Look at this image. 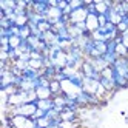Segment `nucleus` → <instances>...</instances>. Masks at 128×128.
I'll return each instance as SVG.
<instances>
[{
  "mask_svg": "<svg viewBox=\"0 0 128 128\" xmlns=\"http://www.w3.org/2000/svg\"><path fill=\"white\" fill-rule=\"evenodd\" d=\"M10 117V125L12 128H37L36 120L25 116H8Z\"/></svg>",
  "mask_w": 128,
  "mask_h": 128,
  "instance_id": "f257e3e1",
  "label": "nucleus"
},
{
  "mask_svg": "<svg viewBox=\"0 0 128 128\" xmlns=\"http://www.w3.org/2000/svg\"><path fill=\"white\" fill-rule=\"evenodd\" d=\"M80 71H82V74H84V77H90V79H94V80L100 82V77L102 76H100L99 71H96V68L93 66V63H91L90 59H85V62L82 63Z\"/></svg>",
  "mask_w": 128,
  "mask_h": 128,
  "instance_id": "f03ea898",
  "label": "nucleus"
},
{
  "mask_svg": "<svg viewBox=\"0 0 128 128\" xmlns=\"http://www.w3.org/2000/svg\"><path fill=\"white\" fill-rule=\"evenodd\" d=\"M86 17H88V10H86V6L79 8V10H74V11H72V14L70 16V25L82 23V22L86 20Z\"/></svg>",
  "mask_w": 128,
  "mask_h": 128,
  "instance_id": "7ed1b4c3",
  "label": "nucleus"
},
{
  "mask_svg": "<svg viewBox=\"0 0 128 128\" xmlns=\"http://www.w3.org/2000/svg\"><path fill=\"white\" fill-rule=\"evenodd\" d=\"M16 76L12 74L11 70H0V88L5 90L6 86L14 85Z\"/></svg>",
  "mask_w": 128,
  "mask_h": 128,
  "instance_id": "20e7f679",
  "label": "nucleus"
},
{
  "mask_svg": "<svg viewBox=\"0 0 128 128\" xmlns=\"http://www.w3.org/2000/svg\"><path fill=\"white\" fill-rule=\"evenodd\" d=\"M113 70L117 72V74H120V76L128 79V57H119L114 62Z\"/></svg>",
  "mask_w": 128,
  "mask_h": 128,
  "instance_id": "39448f33",
  "label": "nucleus"
},
{
  "mask_svg": "<svg viewBox=\"0 0 128 128\" xmlns=\"http://www.w3.org/2000/svg\"><path fill=\"white\" fill-rule=\"evenodd\" d=\"M99 85H100V82H99V80L90 79V77H84V88H82V90H84L85 93H88V94L96 96V91H97Z\"/></svg>",
  "mask_w": 128,
  "mask_h": 128,
  "instance_id": "423d86ee",
  "label": "nucleus"
},
{
  "mask_svg": "<svg viewBox=\"0 0 128 128\" xmlns=\"http://www.w3.org/2000/svg\"><path fill=\"white\" fill-rule=\"evenodd\" d=\"M48 10H50L48 0H34V3H32V11L34 12L46 17L48 16Z\"/></svg>",
  "mask_w": 128,
  "mask_h": 128,
  "instance_id": "0eeeda50",
  "label": "nucleus"
},
{
  "mask_svg": "<svg viewBox=\"0 0 128 128\" xmlns=\"http://www.w3.org/2000/svg\"><path fill=\"white\" fill-rule=\"evenodd\" d=\"M85 25H86V30H88L90 34L97 31L99 30V17H97V14H88L86 20H85Z\"/></svg>",
  "mask_w": 128,
  "mask_h": 128,
  "instance_id": "6e6552de",
  "label": "nucleus"
},
{
  "mask_svg": "<svg viewBox=\"0 0 128 128\" xmlns=\"http://www.w3.org/2000/svg\"><path fill=\"white\" fill-rule=\"evenodd\" d=\"M62 122H77V111H72L70 108H65L60 113Z\"/></svg>",
  "mask_w": 128,
  "mask_h": 128,
  "instance_id": "1a4fd4ad",
  "label": "nucleus"
},
{
  "mask_svg": "<svg viewBox=\"0 0 128 128\" xmlns=\"http://www.w3.org/2000/svg\"><path fill=\"white\" fill-rule=\"evenodd\" d=\"M36 94H37V99L39 100H43V99H52V93L48 86H39L36 90Z\"/></svg>",
  "mask_w": 128,
  "mask_h": 128,
  "instance_id": "9d476101",
  "label": "nucleus"
},
{
  "mask_svg": "<svg viewBox=\"0 0 128 128\" xmlns=\"http://www.w3.org/2000/svg\"><path fill=\"white\" fill-rule=\"evenodd\" d=\"M91 60V63H93V66L96 68V71H99V72H102L105 68H108L110 65L105 62V59L104 57H97V59H90Z\"/></svg>",
  "mask_w": 128,
  "mask_h": 128,
  "instance_id": "9b49d317",
  "label": "nucleus"
},
{
  "mask_svg": "<svg viewBox=\"0 0 128 128\" xmlns=\"http://www.w3.org/2000/svg\"><path fill=\"white\" fill-rule=\"evenodd\" d=\"M37 108L43 110V111H50V110L54 108V100L52 99H43V100H37Z\"/></svg>",
  "mask_w": 128,
  "mask_h": 128,
  "instance_id": "f8f14e48",
  "label": "nucleus"
},
{
  "mask_svg": "<svg viewBox=\"0 0 128 128\" xmlns=\"http://www.w3.org/2000/svg\"><path fill=\"white\" fill-rule=\"evenodd\" d=\"M50 90H51V93H52V97L54 96H60L62 94V85H60V82L56 80V79H52L51 84H50Z\"/></svg>",
  "mask_w": 128,
  "mask_h": 128,
  "instance_id": "ddd939ff",
  "label": "nucleus"
},
{
  "mask_svg": "<svg viewBox=\"0 0 128 128\" xmlns=\"http://www.w3.org/2000/svg\"><path fill=\"white\" fill-rule=\"evenodd\" d=\"M116 54H117V57H128V48L124 43H117L116 45Z\"/></svg>",
  "mask_w": 128,
  "mask_h": 128,
  "instance_id": "4468645a",
  "label": "nucleus"
},
{
  "mask_svg": "<svg viewBox=\"0 0 128 128\" xmlns=\"http://www.w3.org/2000/svg\"><path fill=\"white\" fill-rule=\"evenodd\" d=\"M31 36H32V34H31V28H30V25H26V26H23V28H20L19 37H20L22 40H28Z\"/></svg>",
  "mask_w": 128,
  "mask_h": 128,
  "instance_id": "2eb2a0df",
  "label": "nucleus"
},
{
  "mask_svg": "<svg viewBox=\"0 0 128 128\" xmlns=\"http://www.w3.org/2000/svg\"><path fill=\"white\" fill-rule=\"evenodd\" d=\"M22 39L19 37V36H12V37H10V48L11 50H19V46L22 45Z\"/></svg>",
  "mask_w": 128,
  "mask_h": 128,
  "instance_id": "dca6fc26",
  "label": "nucleus"
},
{
  "mask_svg": "<svg viewBox=\"0 0 128 128\" xmlns=\"http://www.w3.org/2000/svg\"><path fill=\"white\" fill-rule=\"evenodd\" d=\"M102 57L105 59V62L108 63V65H110V66H113V65H114V62H116V60L119 59L116 52H106V54H105V56H102Z\"/></svg>",
  "mask_w": 128,
  "mask_h": 128,
  "instance_id": "f3484780",
  "label": "nucleus"
},
{
  "mask_svg": "<svg viewBox=\"0 0 128 128\" xmlns=\"http://www.w3.org/2000/svg\"><path fill=\"white\" fill-rule=\"evenodd\" d=\"M28 65H30V68H32V70H37V71H42L45 66H43V60H34V59H31L30 62H28Z\"/></svg>",
  "mask_w": 128,
  "mask_h": 128,
  "instance_id": "a211bd4d",
  "label": "nucleus"
},
{
  "mask_svg": "<svg viewBox=\"0 0 128 128\" xmlns=\"http://www.w3.org/2000/svg\"><path fill=\"white\" fill-rule=\"evenodd\" d=\"M96 42V40H94ZM96 50L100 56H105L106 51H108V46H106V42H96Z\"/></svg>",
  "mask_w": 128,
  "mask_h": 128,
  "instance_id": "6ab92c4d",
  "label": "nucleus"
},
{
  "mask_svg": "<svg viewBox=\"0 0 128 128\" xmlns=\"http://www.w3.org/2000/svg\"><path fill=\"white\" fill-rule=\"evenodd\" d=\"M36 124H37V128H50V125H51V120L45 116V117H42V119H37L36 120Z\"/></svg>",
  "mask_w": 128,
  "mask_h": 128,
  "instance_id": "aec40b11",
  "label": "nucleus"
},
{
  "mask_svg": "<svg viewBox=\"0 0 128 128\" xmlns=\"http://www.w3.org/2000/svg\"><path fill=\"white\" fill-rule=\"evenodd\" d=\"M100 76H102L104 79H111V80H114V71H113V66L105 68L102 72H100Z\"/></svg>",
  "mask_w": 128,
  "mask_h": 128,
  "instance_id": "412c9836",
  "label": "nucleus"
},
{
  "mask_svg": "<svg viewBox=\"0 0 128 128\" xmlns=\"http://www.w3.org/2000/svg\"><path fill=\"white\" fill-rule=\"evenodd\" d=\"M70 6L72 8V11H74V10H79V8H84L85 2L84 0H70Z\"/></svg>",
  "mask_w": 128,
  "mask_h": 128,
  "instance_id": "4be33fe9",
  "label": "nucleus"
},
{
  "mask_svg": "<svg viewBox=\"0 0 128 128\" xmlns=\"http://www.w3.org/2000/svg\"><path fill=\"white\" fill-rule=\"evenodd\" d=\"M12 66H16V68H19L20 71H23V70H26L30 65H28V62H25V60H22V59H19V60H16L14 63H12Z\"/></svg>",
  "mask_w": 128,
  "mask_h": 128,
  "instance_id": "5701e85b",
  "label": "nucleus"
},
{
  "mask_svg": "<svg viewBox=\"0 0 128 128\" xmlns=\"http://www.w3.org/2000/svg\"><path fill=\"white\" fill-rule=\"evenodd\" d=\"M45 116H46V111H43V110H39V108H37V111H36V114H34L31 119H32V120H37V119H42V117H45Z\"/></svg>",
  "mask_w": 128,
  "mask_h": 128,
  "instance_id": "b1692460",
  "label": "nucleus"
},
{
  "mask_svg": "<svg viewBox=\"0 0 128 128\" xmlns=\"http://www.w3.org/2000/svg\"><path fill=\"white\" fill-rule=\"evenodd\" d=\"M0 62H10V54L5 52V51H0Z\"/></svg>",
  "mask_w": 128,
  "mask_h": 128,
  "instance_id": "393cba45",
  "label": "nucleus"
},
{
  "mask_svg": "<svg viewBox=\"0 0 128 128\" xmlns=\"http://www.w3.org/2000/svg\"><path fill=\"white\" fill-rule=\"evenodd\" d=\"M70 5V0H59V5H57V8H59V10H65V8Z\"/></svg>",
  "mask_w": 128,
  "mask_h": 128,
  "instance_id": "a878e982",
  "label": "nucleus"
},
{
  "mask_svg": "<svg viewBox=\"0 0 128 128\" xmlns=\"http://www.w3.org/2000/svg\"><path fill=\"white\" fill-rule=\"evenodd\" d=\"M97 17H99V28H102V26H105L108 23V20H106L105 16H97Z\"/></svg>",
  "mask_w": 128,
  "mask_h": 128,
  "instance_id": "bb28decb",
  "label": "nucleus"
},
{
  "mask_svg": "<svg viewBox=\"0 0 128 128\" xmlns=\"http://www.w3.org/2000/svg\"><path fill=\"white\" fill-rule=\"evenodd\" d=\"M120 37H122V43L128 48V31H125L124 34H120Z\"/></svg>",
  "mask_w": 128,
  "mask_h": 128,
  "instance_id": "cd10ccee",
  "label": "nucleus"
}]
</instances>
